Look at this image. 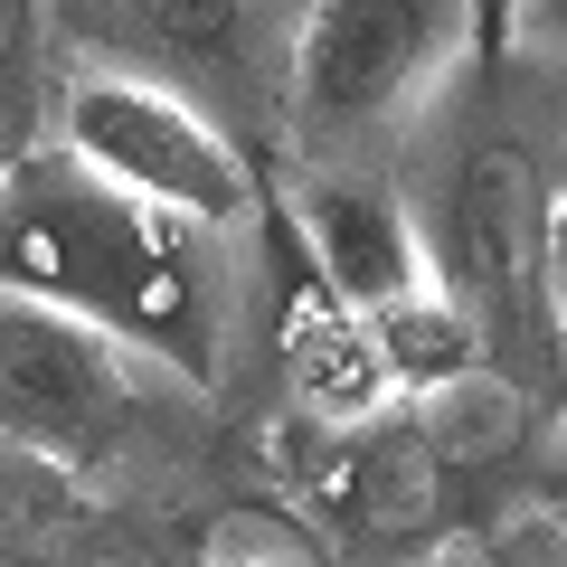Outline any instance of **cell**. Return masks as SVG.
I'll return each instance as SVG.
<instances>
[{
  "label": "cell",
  "instance_id": "3957f363",
  "mask_svg": "<svg viewBox=\"0 0 567 567\" xmlns=\"http://www.w3.org/2000/svg\"><path fill=\"white\" fill-rule=\"evenodd\" d=\"M152 379L171 369L123 350L114 331L58 303H29V293H0V445H20L29 464H104L152 416Z\"/></svg>",
  "mask_w": 567,
  "mask_h": 567
},
{
  "label": "cell",
  "instance_id": "4fadbf2b",
  "mask_svg": "<svg viewBox=\"0 0 567 567\" xmlns=\"http://www.w3.org/2000/svg\"><path fill=\"white\" fill-rule=\"evenodd\" d=\"M29 29H39V0H0V76L29 58Z\"/></svg>",
  "mask_w": 567,
  "mask_h": 567
},
{
  "label": "cell",
  "instance_id": "7a4b0ae2",
  "mask_svg": "<svg viewBox=\"0 0 567 567\" xmlns=\"http://www.w3.org/2000/svg\"><path fill=\"white\" fill-rule=\"evenodd\" d=\"M473 39H483L473 0H312L293 29V76H284L293 133L350 162L360 142H388L445 95Z\"/></svg>",
  "mask_w": 567,
  "mask_h": 567
},
{
  "label": "cell",
  "instance_id": "ba28073f",
  "mask_svg": "<svg viewBox=\"0 0 567 567\" xmlns=\"http://www.w3.org/2000/svg\"><path fill=\"white\" fill-rule=\"evenodd\" d=\"M284 379H293V398H303L312 425H369L398 406V388H388V360L379 341H369V312H350L341 293H331L322 275H293V293H284Z\"/></svg>",
  "mask_w": 567,
  "mask_h": 567
},
{
  "label": "cell",
  "instance_id": "5bb4252c",
  "mask_svg": "<svg viewBox=\"0 0 567 567\" xmlns=\"http://www.w3.org/2000/svg\"><path fill=\"white\" fill-rule=\"evenodd\" d=\"M445 567H483V558H445Z\"/></svg>",
  "mask_w": 567,
  "mask_h": 567
},
{
  "label": "cell",
  "instance_id": "9c48e42d",
  "mask_svg": "<svg viewBox=\"0 0 567 567\" xmlns=\"http://www.w3.org/2000/svg\"><path fill=\"white\" fill-rule=\"evenodd\" d=\"M369 341H379L388 388H398L406 406L435 398V388H454V379H473V369H492V360H483V331H473V312L454 303L445 284H425V293H406V303L369 312Z\"/></svg>",
  "mask_w": 567,
  "mask_h": 567
},
{
  "label": "cell",
  "instance_id": "8992f818",
  "mask_svg": "<svg viewBox=\"0 0 567 567\" xmlns=\"http://www.w3.org/2000/svg\"><path fill=\"white\" fill-rule=\"evenodd\" d=\"M322 502H331V520H341L369 558H406V548H425L435 529H445V511H454V454L425 435L416 406H388V416L331 435Z\"/></svg>",
  "mask_w": 567,
  "mask_h": 567
},
{
  "label": "cell",
  "instance_id": "52a82bcc",
  "mask_svg": "<svg viewBox=\"0 0 567 567\" xmlns=\"http://www.w3.org/2000/svg\"><path fill=\"white\" fill-rule=\"evenodd\" d=\"M293 218H303V246H312V275L341 293L350 312H388L406 293L435 284V256H425V227L406 218V199L369 171H312L293 189Z\"/></svg>",
  "mask_w": 567,
  "mask_h": 567
},
{
  "label": "cell",
  "instance_id": "7c38bea8",
  "mask_svg": "<svg viewBox=\"0 0 567 567\" xmlns=\"http://www.w3.org/2000/svg\"><path fill=\"white\" fill-rule=\"evenodd\" d=\"M548 322H558V360H567V199L548 208Z\"/></svg>",
  "mask_w": 567,
  "mask_h": 567
},
{
  "label": "cell",
  "instance_id": "8fae6325",
  "mask_svg": "<svg viewBox=\"0 0 567 567\" xmlns=\"http://www.w3.org/2000/svg\"><path fill=\"white\" fill-rule=\"evenodd\" d=\"M511 39L520 48H567V0H511Z\"/></svg>",
  "mask_w": 567,
  "mask_h": 567
},
{
  "label": "cell",
  "instance_id": "277c9868",
  "mask_svg": "<svg viewBox=\"0 0 567 567\" xmlns=\"http://www.w3.org/2000/svg\"><path fill=\"white\" fill-rule=\"evenodd\" d=\"M548 189L539 152L511 133H483L454 162L445 189V265H454V303L483 331V360L502 369V350H548L558 360V322H548Z\"/></svg>",
  "mask_w": 567,
  "mask_h": 567
},
{
  "label": "cell",
  "instance_id": "30bf717a",
  "mask_svg": "<svg viewBox=\"0 0 567 567\" xmlns=\"http://www.w3.org/2000/svg\"><path fill=\"white\" fill-rule=\"evenodd\" d=\"M123 20L162 48V58L199 66V58H227V48H237L246 0H123Z\"/></svg>",
  "mask_w": 567,
  "mask_h": 567
},
{
  "label": "cell",
  "instance_id": "5b68a950",
  "mask_svg": "<svg viewBox=\"0 0 567 567\" xmlns=\"http://www.w3.org/2000/svg\"><path fill=\"white\" fill-rule=\"evenodd\" d=\"M58 142L76 152L85 171H104L114 189L171 208V218H199V227H237L256 208V171L246 152L218 133V114L181 95V85H152V76H76L58 104Z\"/></svg>",
  "mask_w": 567,
  "mask_h": 567
},
{
  "label": "cell",
  "instance_id": "9a60e30c",
  "mask_svg": "<svg viewBox=\"0 0 567 567\" xmlns=\"http://www.w3.org/2000/svg\"><path fill=\"white\" fill-rule=\"evenodd\" d=\"M0 162H10V152H0Z\"/></svg>",
  "mask_w": 567,
  "mask_h": 567
},
{
  "label": "cell",
  "instance_id": "6da1fadb",
  "mask_svg": "<svg viewBox=\"0 0 567 567\" xmlns=\"http://www.w3.org/2000/svg\"><path fill=\"white\" fill-rule=\"evenodd\" d=\"M208 237L218 227L114 189L66 142L0 162V293L76 312L189 388L218 379L227 331V275Z\"/></svg>",
  "mask_w": 567,
  "mask_h": 567
}]
</instances>
